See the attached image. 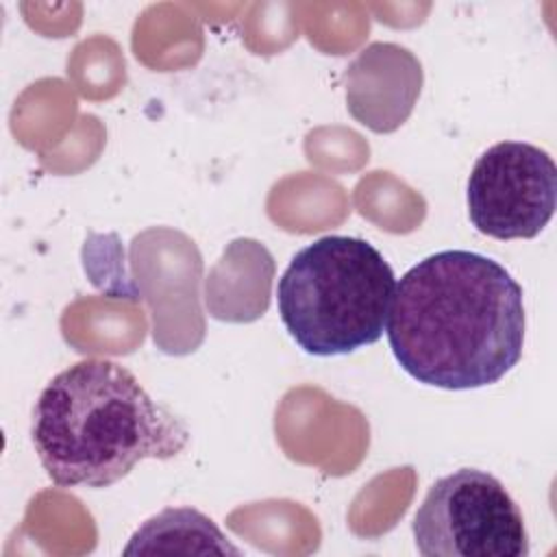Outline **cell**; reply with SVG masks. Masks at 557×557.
<instances>
[{"instance_id":"1","label":"cell","mask_w":557,"mask_h":557,"mask_svg":"<svg viewBox=\"0 0 557 557\" xmlns=\"http://www.w3.org/2000/svg\"><path fill=\"white\" fill-rule=\"evenodd\" d=\"M524 324L522 287L498 261L442 250L396 283L385 329L396 361L418 383L476 389L520 361Z\"/></svg>"},{"instance_id":"2","label":"cell","mask_w":557,"mask_h":557,"mask_svg":"<svg viewBox=\"0 0 557 557\" xmlns=\"http://www.w3.org/2000/svg\"><path fill=\"white\" fill-rule=\"evenodd\" d=\"M30 435L59 487H109L137 461L176 457L189 442L187 426L109 359L59 372L35 403Z\"/></svg>"},{"instance_id":"3","label":"cell","mask_w":557,"mask_h":557,"mask_svg":"<svg viewBox=\"0 0 557 557\" xmlns=\"http://www.w3.org/2000/svg\"><path fill=\"white\" fill-rule=\"evenodd\" d=\"M396 289L385 257L366 239L326 235L300 248L278 278V315L315 357L348 355L381 339Z\"/></svg>"},{"instance_id":"4","label":"cell","mask_w":557,"mask_h":557,"mask_svg":"<svg viewBox=\"0 0 557 557\" xmlns=\"http://www.w3.org/2000/svg\"><path fill=\"white\" fill-rule=\"evenodd\" d=\"M416 548L424 557H527L524 518L490 472L461 468L437 479L413 516Z\"/></svg>"},{"instance_id":"5","label":"cell","mask_w":557,"mask_h":557,"mask_svg":"<svg viewBox=\"0 0 557 557\" xmlns=\"http://www.w3.org/2000/svg\"><path fill=\"white\" fill-rule=\"evenodd\" d=\"M557 205V168L550 154L527 141H498L468 178V215L496 239H531L550 222Z\"/></svg>"},{"instance_id":"6","label":"cell","mask_w":557,"mask_h":557,"mask_svg":"<svg viewBox=\"0 0 557 557\" xmlns=\"http://www.w3.org/2000/svg\"><path fill=\"white\" fill-rule=\"evenodd\" d=\"M350 115L374 133L396 131L413 111L422 65L407 48L374 41L344 72Z\"/></svg>"},{"instance_id":"7","label":"cell","mask_w":557,"mask_h":557,"mask_svg":"<svg viewBox=\"0 0 557 557\" xmlns=\"http://www.w3.org/2000/svg\"><path fill=\"white\" fill-rule=\"evenodd\" d=\"M124 555H239V548L198 509L168 507L131 535Z\"/></svg>"}]
</instances>
